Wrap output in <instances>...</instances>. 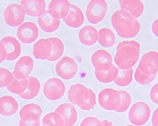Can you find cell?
<instances>
[{
    "instance_id": "cell-1",
    "label": "cell",
    "mask_w": 158,
    "mask_h": 126,
    "mask_svg": "<svg viewBox=\"0 0 158 126\" xmlns=\"http://www.w3.org/2000/svg\"><path fill=\"white\" fill-rule=\"evenodd\" d=\"M111 21L118 35L123 39L134 38L141 30L139 20L124 10H116L112 14Z\"/></svg>"
},
{
    "instance_id": "cell-2",
    "label": "cell",
    "mask_w": 158,
    "mask_h": 126,
    "mask_svg": "<svg viewBox=\"0 0 158 126\" xmlns=\"http://www.w3.org/2000/svg\"><path fill=\"white\" fill-rule=\"evenodd\" d=\"M141 44L134 40L121 42L117 47L114 62L121 70L132 69L139 60Z\"/></svg>"
},
{
    "instance_id": "cell-3",
    "label": "cell",
    "mask_w": 158,
    "mask_h": 126,
    "mask_svg": "<svg viewBox=\"0 0 158 126\" xmlns=\"http://www.w3.org/2000/svg\"><path fill=\"white\" fill-rule=\"evenodd\" d=\"M68 98L71 103L84 111H89L96 104V96L90 88L81 83H76L70 87Z\"/></svg>"
},
{
    "instance_id": "cell-4",
    "label": "cell",
    "mask_w": 158,
    "mask_h": 126,
    "mask_svg": "<svg viewBox=\"0 0 158 126\" xmlns=\"http://www.w3.org/2000/svg\"><path fill=\"white\" fill-rule=\"evenodd\" d=\"M151 114V109L147 103L143 101L136 102L129 112V120L134 125L143 126L149 120Z\"/></svg>"
},
{
    "instance_id": "cell-5",
    "label": "cell",
    "mask_w": 158,
    "mask_h": 126,
    "mask_svg": "<svg viewBox=\"0 0 158 126\" xmlns=\"http://www.w3.org/2000/svg\"><path fill=\"white\" fill-rule=\"evenodd\" d=\"M107 3L104 0H92L87 6L86 14L88 21L93 24L101 22L106 16Z\"/></svg>"
},
{
    "instance_id": "cell-6",
    "label": "cell",
    "mask_w": 158,
    "mask_h": 126,
    "mask_svg": "<svg viewBox=\"0 0 158 126\" xmlns=\"http://www.w3.org/2000/svg\"><path fill=\"white\" fill-rule=\"evenodd\" d=\"M120 101L119 91L112 88L103 89L98 95L99 105L108 111H115L119 105Z\"/></svg>"
},
{
    "instance_id": "cell-7",
    "label": "cell",
    "mask_w": 158,
    "mask_h": 126,
    "mask_svg": "<svg viewBox=\"0 0 158 126\" xmlns=\"http://www.w3.org/2000/svg\"><path fill=\"white\" fill-rule=\"evenodd\" d=\"M43 93L45 97L51 101L61 99L66 90L65 84L62 80L57 78H50L43 86Z\"/></svg>"
},
{
    "instance_id": "cell-8",
    "label": "cell",
    "mask_w": 158,
    "mask_h": 126,
    "mask_svg": "<svg viewBox=\"0 0 158 126\" xmlns=\"http://www.w3.org/2000/svg\"><path fill=\"white\" fill-rule=\"evenodd\" d=\"M78 71L77 63L73 58L68 56L61 58L56 64V73L64 79L69 80L74 78Z\"/></svg>"
},
{
    "instance_id": "cell-9",
    "label": "cell",
    "mask_w": 158,
    "mask_h": 126,
    "mask_svg": "<svg viewBox=\"0 0 158 126\" xmlns=\"http://www.w3.org/2000/svg\"><path fill=\"white\" fill-rule=\"evenodd\" d=\"M25 12L20 4L11 3L5 8L3 13L4 21L9 26L16 27L23 23Z\"/></svg>"
},
{
    "instance_id": "cell-10",
    "label": "cell",
    "mask_w": 158,
    "mask_h": 126,
    "mask_svg": "<svg viewBox=\"0 0 158 126\" xmlns=\"http://www.w3.org/2000/svg\"><path fill=\"white\" fill-rule=\"evenodd\" d=\"M39 35L38 26L32 21L23 22L18 26L17 30V35L19 39L25 44H29L35 41Z\"/></svg>"
},
{
    "instance_id": "cell-11",
    "label": "cell",
    "mask_w": 158,
    "mask_h": 126,
    "mask_svg": "<svg viewBox=\"0 0 158 126\" xmlns=\"http://www.w3.org/2000/svg\"><path fill=\"white\" fill-rule=\"evenodd\" d=\"M148 75H157L158 72V51H150L142 56L137 67Z\"/></svg>"
},
{
    "instance_id": "cell-12",
    "label": "cell",
    "mask_w": 158,
    "mask_h": 126,
    "mask_svg": "<svg viewBox=\"0 0 158 126\" xmlns=\"http://www.w3.org/2000/svg\"><path fill=\"white\" fill-rule=\"evenodd\" d=\"M91 61L95 70L102 71L109 70L113 65L112 56L110 52L104 49L94 51L91 55Z\"/></svg>"
},
{
    "instance_id": "cell-13",
    "label": "cell",
    "mask_w": 158,
    "mask_h": 126,
    "mask_svg": "<svg viewBox=\"0 0 158 126\" xmlns=\"http://www.w3.org/2000/svg\"><path fill=\"white\" fill-rule=\"evenodd\" d=\"M34 68V61L30 56L24 55L19 58L14 66L13 74L18 79H27Z\"/></svg>"
},
{
    "instance_id": "cell-14",
    "label": "cell",
    "mask_w": 158,
    "mask_h": 126,
    "mask_svg": "<svg viewBox=\"0 0 158 126\" xmlns=\"http://www.w3.org/2000/svg\"><path fill=\"white\" fill-rule=\"evenodd\" d=\"M55 112L61 115L64 126H73L78 119V113L74 106L70 103H64L56 108Z\"/></svg>"
},
{
    "instance_id": "cell-15",
    "label": "cell",
    "mask_w": 158,
    "mask_h": 126,
    "mask_svg": "<svg viewBox=\"0 0 158 126\" xmlns=\"http://www.w3.org/2000/svg\"><path fill=\"white\" fill-rule=\"evenodd\" d=\"M0 42L3 44L7 51L6 60L13 61L19 56L21 51V45L15 38L8 35L3 37Z\"/></svg>"
},
{
    "instance_id": "cell-16",
    "label": "cell",
    "mask_w": 158,
    "mask_h": 126,
    "mask_svg": "<svg viewBox=\"0 0 158 126\" xmlns=\"http://www.w3.org/2000/svg\"><path fill=\"white\" fill-rule=\"evenodd\" d=\"M20 5L26 14L32 17L40 16L46 10V2L44 0H22Z\"/></svg>"
},
{
    "instance_id": "cell-17",
    "label": "cell",
    "mask_w": 158,
    "mask_h": 126,
    "mask_svg": "<svg viewBox=\"0 0 158 126\" xmlns=\"http://www.w3.org/2000/svg\"><path fill=\"white\" fill-rule=\"evenodd\" d=\"M71 4L67 0H53L49 2L48 10L55 18H63L69 13Z\"/></svg>"
},
{
    "instance_id": "cell-18",
    "label": "cell",
    "mask_w": 158,
    "mask_h": 126,
    "mask_svg": "<svg viewBox=\"0 0 158 126\" xmlns=\"http://www.w3.org/2000/svg\"><path fill=\"white\" fill-rule=\"evenodd\" d=\"M63 19L68 26L76 28L83 24L85 18L84 14L80 8L72 3L69 13Z\"/></svg>"
},
{
    "instance_id": "cell-19",
    "label": "cell",
    "mask_w": 158,
    "mask_h": 126,
    "mask_svg": "<svg viewBox=\"0 0 158 126\" xmlns=\"http://www.w3.org/2000/svg\"><path fill=\"white\" fill-rule=\"evenodd\" d=\"M38 22L42 30L47 33H52L57 30L61 24V20L55 18L50 15L48 10H46L39 17Z\"/></svg>"
},
{
    "instance_id": "cell-20",
    "label": "cell",
    "mask_w": 158,
    "mask_h": 126,
    "mask_svg": "<svg viewBox=\"0 0 158 126\" xmlns=\"http://www.w3.org/2000/svg\"><path fill=\"white\" fill-rule=\"evenodd\" d=\"M78 38L80 42L85 46H93L98 40V31L93 26H85L79 31Z\"/></svg>"
},
{
    "instance_id": "cell-21",
    "label": "cell",
    "mask_w": 158,
    "mask_h": 126,
    "mask_svg": "<svg viewBox=\"0 0 158 126\" xmlns=\"http://www.w3.org/2000/svg\"><path fill=\"white\" fill-rule=\"evenodd\" d=\"M42 109L39 104L30 103L24 105L19 111L21 120L26 121H33L40 119Z\"/></svg>"
},
{
    "instance_id": "cell-22",
    "label": "cell",
    "mask_w": 158,
    "mask_h": 126,
    "mask_svg": "<svg viewBox=\"0 0 158 126\" xmlns=\"http://www.w3.org/2000/svg\"><path fill=\"white\" fill-rule=\"evenodd\" d=\"M51 51L52 46L48 39H40L33 47V55L39 60H47L51 55Z\"/></svg>"
},
{
    "instance_id": "cell-23",
    "label": "cell",
    "mask_w": 158,
    "mask_h": 126,
    "mask_svg": "<svg viewBox=\"0 0 158 126\" xmlns=\"http://www.w3.org/2000/svg\"><path fill=\"white\" fill-rule=\"evenodd\" d=\"M19 104L12 96L5 95L0 97V114L10 116L15 114L18 110Z\"/></svg>"
},
{
    "instance_id": "cell-24",
    "label": "cell",
    "mask_w": 158,
    "mask_h": 126,
    "mask_svg": "<svg viewBox=\"0 0 158 126\" xmlns=\"http://www.w3.org/2000/svg\"><path fill=\"white\" fill-rule=\"evenodd\" d=\"M119 3L121 9L128 11L135 18L140 17L144 12V4L141 1L120 0Z\"/></svg>"
},
{
    "instance_id": "cell-25",
    "label": "cell",
    "mask_w": 158,
    "mask_h": 126,
    "mask_svg": "<svg viewBox=\"0 0 158 126\" xmlns=\"http://www.w3.org/2000/svg\"><path fill=\"white\" fill-rule=\"evenodd\" d=\"M27 79L28 83L26 89L19 96L22 99L31 100L36 97L39 94L40 88V83L39 79L33 76H29Z\"/></svg>"
},
{
    "instance_id": "cell-26",
    "label": "cell",
    "mask_w": 158,
    "mask_h": 126,
    "mask_svg": "<svg viewBox=\"0 0 158 126\" xmlns=\"http://www.w3.org/2000/svg\"><path fill=\"white\" fill-rule=\"evenodd\" d=\"M51 43L52 51L51 55L47 59L50 62H55L60 60L64 51V46L62 40L57 37L48 38Z\"/></svg>"
},
{
    "instance_id": "cell-27",
    "label": "cell",
    "mask_w": 158,
    "mask_h": 126,
    "mask_svg": "<svg viewBox=\"0 0 158 126\" xmlns=\"http://www.w3.org/2000/svg\"><path fill=\"white\" fill-rule=\"evenodd\" d=\"M98 33V42L102 47L110 48L114 45L116 41V35L110 28L103 27L99 29Z\"/></svg>"
},
{
    "instance_id": "cell-28",
    "label": "cell",
    "mask_w": 158,
    "mask_h": 126,
    "mask_svg": "<svg viewBox=\"0 0 158 126\" xmlns=\"http://www.w3.org/2000/svg\"><path fill=\"white\" fill-rule=\"evenodd\" d=\"M119 70V68L113 64L109 70L104 71L95 70V75L99 82L106 84L116 79L118 74Z\"/></svg>"
},
{
    "instance_id": "cell-29",
    "label": "cell",
    "mask_w": 158,
    "mask_h": 126,
    "mask_svg": "<svg viewBox=\"0 0 158 126\" xmlns=\"http://www.w3.org/2000/svg\"><path fill=\"white\" fill-rule=\"evenodd\" d=\"M133 74L134 70L132 68L128 70H119L118 77L114 81V84L119 87H127L130 85L132 82Z\"/></svg>"
},
{
    "instance_id": "cell-30",
    "label": "cell",
    "mask_w": 158,
    "mask_h": 126,
    "mask_svg": "<svg viewBox=\"0 0 158 126\" xmlns=\"http://www.w3.org/2000/svg\"><path fill=\"white\" fill-rule=\"evenodd\" d=\"M43 126H64L63 118L57 112H50L46 114L42 120Z\"/></svg>"
},
{
    "instance_id": "cell-31",
    "label": "cell",
    "mask_w": 158,
    "mask_h": 126,
    "mask_svg": "<svg viewBox=\"0 0 158 126\" xmlns=\"http://www.w3.org/2000/svg\"><path fill=\"white\" fill-rule=\"evenodd\" d=\"M27 79H18L14 77L10 84L7 86V88L10 92L19 95L23 93L27 87Z\"/></svg>"
},
{
    "instance_id": "cell-32",
    "label": "cell",
    "mask_w": 158,
    "mask_h": 126,
    "mask_svg": "<svg viewBox=\"0 0 158 126\" xmlns=\"http://www.w3.org/2000/svg\"><path fill=\"white\" fill-rule=\"evenodd\" d=\"M121 96V101L119 105L115 112H125L130 107L132 103V97L128 92L124 90H119Z\"/></svg>"
},
{
    "instance_id": "cell-33",
    "label": "cell",
    "mask_w": 158,
    "mask_h": 126,
    "mask_svg": "<svg viewBox=\"0 0 158 126\" xmlns=\"http://www.w3.org/2000/svg\"><path fill=\"white\" fill-rule=\"evenodd\" d=\"M157 75H148L142 72L137 68L135 73V79L136 82L141 85H145L150 84L154 81Z\"/></svg>"
},
{
    "instance_id": "cell-34",
    "label": "cell",
    "mask_w": 158,
    "mask_h": 126,
    "mask_svg": "<svg viewBox=\"0 0 158 126\" xmlns=\"http://www.w3.org/2000/svg\"><path fill=\"white\" fill-rule=\"evenodd\" d=\"M14 78L13 73L3 67H0V88L7 87Z\"/></svg>"
},
{
    "instance_id": "cell-35",
    "label": "cell",
    "mask_w": 158,
    "mask_h": 126,
    "mask_svg": "<svg viewBox=\"0 0 158 126\" xmlns=\"http://www.w3.org/2000/svg\"><path fill=\"white\" fill-rule=\"evenodd\" d=\"M100 122L99 120L96 117L89 116L83 120L80 126H99Z\"/></svg>"
},
{
    "instance_id": "cell-36",
    "label": "cell",
    "mask_w": 158,
    "mask_h": 126,
    "mask_svg": "<svg viewBox=\"0 0 158 126\" xmlns=\"http://www.w3.org/2000/svg\"><path fill=\"white\" fill-rule=\"evenodd\" d=\"M150 97L153 103L158 104V82L153 85L150 90Z\"/></svg>"
},
{
    "instance_id": "cell-37",
    "label": "cell",
    "mask_w": 158,
    "mask_h": 126,
    "mask_svg": "<svg viewBox=\"0 0 158 126\" xmlns=\"http://www.w3.org/2000/svg\"><path fill=\"white\" fill-rule=\"evenodd\" d=\"M40 119L33 121H26L20 120L19 123V126H40Z\"/></svg>"
},
{
    "instance_id": "cell-38",
    "label": "cell",
    "mask_w": 158,
    "mask_h": 126,
    "mask_svg": "<svg viewBox=\"0 0 158 126\" xmlns=\"http://www.w3.org/2000/svg\"><path fill=\"white\" fill-rule=\"evenodd\" d=\"M7 51L3 44L0 42V63L6 60Z\"/></svg>"
},
{
    "instance_id": "cell-39",
    "label": "cell",
    "mask_w": 158,
    "mask_h": 126,
    "mask_svg": "<svg viewBox=\"0 0 158 126\" xmlns=\"http://www.w3.org/2000/svg\"><path fill=\"white\" fill-rule=\"evenodd\" d=\"M152 31L153 34L158 38V18L155 19L152 25Z\"/></svg>"
},
{
    "instance_id": "cell-40",
    "label": "cell",
    "mask_w": 158,
    "mask_h": 126,
    "mask_svg": "<svg viewBox=\"0 0 158 126\" xmlns=\"http://www.w3.org/2000/svg\"><path fill=\"white\" fill-rule=\"evenodd\" d=\"M152 123L153 126H158V108L155 109L152 114Z\"/></svg>"
},
{
    "instance_id": "cell-41",
    "label": "cell",
    "mask_w": 158,
    "mask_h": 126,
    "mask_svg": "<svg viewBox=\"0 0 158 126\" xmlns=\"http://www.w3.org/2000/svg\"><path fill=\"white\" fill-rule=\"evenodd\" d=\"M114 126L111 121H109L107 120L101 121L100 122V126Z\"/></svg>"
},
{
    "instance_id": "cell-42",
    "label": "cell",
    "mask_w": 158,
    "mask_h": 126,
    "mask_svg": "<svg viewBox=\"0 0 158 126\" xmlns=\"http://www.w3.org/2000/svg\"><path fill=\"white\" fill-rule=\"evenodd\" d=\"M126 126H134V125H126Z\"/></svg>"
},
{
    "instance_id": "cell-43",
    "label": "cell",
    "mask_w": 158,
    "mask_h": 126,
    "mask_svg": "<svg viewBox=\"0 0 158 126\" xmlns=\"http://www.w3.org/2000/svg\"><path fill=\"white\" fill-rule=\"evenodd\" d=\"M152 126H153V125H152Z\"/></svg>"
}]
</instances>
